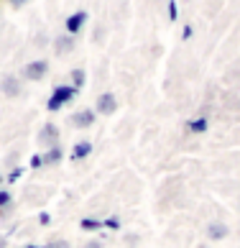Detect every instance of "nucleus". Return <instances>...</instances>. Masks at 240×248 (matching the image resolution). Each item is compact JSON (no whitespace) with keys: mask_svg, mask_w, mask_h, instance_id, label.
Instances as JSON below:
<instances>
[{"mask_svg":"<svg viewBox=\"0 0 240 248\" xmlns=\"http://www.w3.org/2000/svg\"><path fill=\"white\" fill-rule=\"evenodd\" d=\"M61 161V146H54L49 149V154L44 156V164H59Z\"/></svg>","mask_w":240,"mask_h":248,"instance_id":"11","label":"nucleus"},{"mask_svg":"<svg viewBox=\"0 0 240 248\" xmlns=\"http://www.w3.org/2000/svg\"><path fill=\"white\" fill-rule=\"evenodd\" d=\"M11 5H15V8H21V5H26V0H11Z\"/></svg>","mask_w":240,"mask_h":248,"instance_id":"22","label":"nucleus"},{"mask_svg":"<svg viewBox=\"0 0 240 248\" xmlns=\"http://www.w3.org/2000/svg\"><path fill=\"white\" fill-rule=\"evenodd\" d=\"M3 93H5L8 97H15L18 93H21V82H18V77L8 75V77L3 79Z\"/></svg>","mask_w":240,"mask_h":248,"instance_id":"6","label":"nucleus"},{"mask_svg":"<svg viewBox=\"0 0 240 248\" xmlns=\"http://www.w3.org/2000/svg\"><path fill=\"white\" fill-rule=\"evenodd\" d=\"M54 49H57V54H67V51L75 49V39H72V36H59L57 44H54Z\"/></svg>","mask_w":240,"mask_h":248,"instance_id":"8","label":"nucleus"},{"mask_svg":"<svg viewBox=\"0 0 240 248\" xmlns=\"http://www.w3.org/2000/svg\"><path fill=\"white\" fill-rule=\"evenodd\" d=\"M72 82H75V87H82V85H85V72L75 69V72H72Z\"/></svg>","mask_w":240,"mask_h":248,"instance_id":"14","label":"nucleus"},{"mask_svg":"<svg viewBox=\"0 0 240 248\" xmlns=\"http://www.w3.org/2000/svg\"><path fill=\"white\" fill-rule=\"evenodd\" d=\"M189 131H192V133L207 131V121H205V118H197V121H192V123H189Z\"/></svg>","mask_w":240,"mask_h":248,"instance_id":"13","label":"nucleus"},{"mask_svg":"<svg viewBox=\"0 0 240 248\" xmlns=\"http://www.w3.org/2000/svg\"><path fill=\"white\" fill-rule=\"evenodd\" d=\"M95 123V110H79V113L72 115V125L75 128H90Z\"/></svg>","mask_w":240,"mask_h":248,"instance_id":"4","label":"nucleus"},{"mask_svg":"<svg viewBox=\"0 0 240 248\" xmlns=\"http://www.w3.org/2000/svg\"><path fill=\"white\" fill-rule=\"evenodd\" d=\"M207 235L212 238V241H223V238L227 235V225L225 223H210L207 225Z\"/></svg>","mask_w":240,"mask_h":248,"instance_id":"7","label":"nucleus"},{"mask_svg":"<svg viewBox=\"0 0 240 248\" xmlns=\"http://www.w3.org/2000/svg\"><path fill=\"white\" fill-rule=\"evenodd\" d=\"M39 143L41 146H49V149L59 146V128L54 125V123H46L41 131H39Z\"/></svg>","mask_w":240,"mask_h":248,"instance_id":"1","label":"nucleus"},{"mask_svg":"<svg viewBox=\"0 0 240 248\" xmlns=\"http://www.w3.org/2000/svg\"><path fill=\"white\" fill-rule=\"evenodd\" d=\"M49 248H69V243H67V241H51Z\"/></svg>","mask_w":240,"mask_h":248,"instance_id":"17","label":"nucleus"},{"mask_svg":"<svg viewBox=\"0 0 240 248\" xmlns=\"http://www.w3.org/2000/svg\"><path fill=\"white\" fill-rule=\"evenodd\" d=\"M85 248H103V243H100V241H87Z\"/></svg>","mask_w":240,"mask_h":248,"instance_id":"20","label":"nucleus"},{"mask_svg":"<svg viewBox=\"0 0 240 248\" xmlns=\"http://www.w3.org/2000/svg\"><path fill=\"white\" fill-rule=\"evenodd\" d=\"M0 185H3V174H0Z\"/></svg>","mask_w":240,"mask_h":248,"instance_id":"24","label":"nucleus"},{"mask_svg":"<svg viewBox=\"0 0 240 248\" xmlns=\"http://www.w3.org/2000/svg\"><path fill=\"white\" fill-rule=\"evenodd\" d=\"M85 21H87V13H75L67 21V29H69V33H77L82 26H85Z\"/></svg>","mask_w":240,"mask_h":248,"instance_id":"9","label":"nucleus"},{"mask_svg":"<svg viewBox=\"0 0 240 248\" xmlns=\"http://www.w3.org/2000/svg\"><path fill=\"white\" fill-rule=\"evenodd\" d=\"M29 248H39V246H29Z\"/></svg>","mask_w":240,"mask_h":248,"instance_id":"25","label":"nucleus"},{"mask_svg":"<svg viewBox=\"0 0 240 248\" xmlns=\"http://www.w3.org/2000/svg\"><path fill=\"white\" fill-rule=\"evenodd\" d=\"M90 151H92V143H90V141H82V143H77L75 149H72V159L79 161V159H85Z\"/></svg>","mask_w":240,"mask_h":248,"instance_id":"10","label":"nucleus"},{"mask_svg":"<svg viewBox=\"0 0 240 248\" xmlns=\"http://www.w3.org/2000/svg\"><path fill=\"white\" fill-rule=\"evenodd\" d=\"M103 225L105 223H100V220H95V217H85V220H82V228H85V231H100Z\"/></svg>","mask_w":240,"mask_h":248,"instance_id":"12","label":"nucleus"},{"mask_svg":"<svg viewBox=\"0 0 240 248\" xmlns=\"http://www.w3.org/2000/svg\"><path fill=\"white\" fill-rule=\"evenodd\" d=\"M115 110H118V100H115V95L105 93V95H100V97H97V113H100V115H113Z\"/></svg>","mask_w":240,"mask_h":248,"instance_id":"3","label":"nucleus"},{"mask_svg":"<svg viewBox=\"0 0 240 248\" xmlns=\"http://www.w3.org/2000/svg\"><path fill=\"white\" fill-rule=\"evenodd\" d=\"M105 225H107V228H120V220H118V217H110Z\"/></svg>","mask_w":240,"mask_h":248,"instance_id":"19","label":"nucleus"},{"mask_svg":"<svg viewBox=\"0 0 240 248\" xmlns=\"http://www.w3.org/2000/svg\"><path fill=\"white\" fill-rule=\"evenodd\" d=\"M169 16L177 18V5H174V3H169Z\"/></svg>","mask_w":240,"mask_h":248,"instance_id":"21","label":"nucleus"},{"mask_svg":"<svg viewBox=\"0 0 240 248\" xmlns=\"http://www.w3.org/2000/svg\"><path fill=\"white\" fill-rule=\"evenodd\" d=\"M11 205V195L8 192H0V207H8Z\"/></svg>","mask_w":240,"mask_h":248,"instance_id":"15","label":"nucleus"},{"mask_svg":"<svg viewBox=\"0 0 240 248\" xmlns=\"http://www.w3.org/2000/svg\"><path fill=\"white\" fill-rule=\"evenodd\" d=\"M31 167H33V169L44 167V156H33V159H31Z\"/></svg>","mask_w":240,"mask_h":248,"instance_id":"16","label":"nucleus"},{"mask_svg":"<svg viewBox=\"0 0 240 248\" xmlns=\"http://www.w3.org/2000/svg\"><path fill=\"white\" fill-rule=\"evenodd\" d=\"M18 177H21V169H13L11 177H8V182H18Z\"/></svg>","mask_w":240,"mask_h":248,"instance_id":"18","label":"nucleus"},{"mask_svg":"<svg viewBox=\"0 0 240 248\" xmlns=\"http://www.w3.org/2000/svg\"><path fill=\"white\" fill-rule=\"evenodd\" d=\"M72 97H75V87H57L51 100H49V110H59L64 103H69Z\"/></svg>","mask_w":240,"mask_h":248,"instance_id":"2","label":"nucleus"},{"mask_svg":"<svg viewBox=\"0 0 240 248\" xmlns=\"http://www.w3.org/2000/svg\"><path fill=\"white\" fill-rule=\"evenodd\" d=\"M0 248H5V238L3 235H0Z\"/></svg>","mask_w":240,"mask_h":248,"instance_id":"23","label":"nucleus"},{"mask_svg":"<svg viewBox=\"0 0 240 248\" xmlns=\"http://www.w3.org/2000/svg\"><path fill=\"white\" fill-rule=\"evenodd\" d=\"M46 69H49V64H46V62H31L29 64V67H26L23 69V75H26V79H41L44 75H46Z\"/></svg>","mask_w":240,"mask_h":248,"instance_id":"5","label":"nucleus"}]
</instances>
